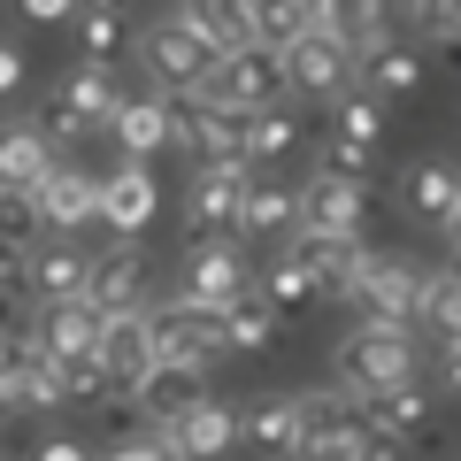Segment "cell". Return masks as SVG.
<instances>
[{"mask_svg": "<svg viewBox=\"0 0 461 461\" xmlns=\"http://www.w3.org/2000/svg\"><path fill=\"white\" fill-rule=\"evenodd\" d=\"M115 100H123V85L108 77V62H77V69H62V77H54L47 108H39V131L54 139V154H62V147L77 154L93 131H108Z\"/></svg>", "mask_w": 461, "mask_h": 461, "instance_id": "1", "label": "cell"}, {"mask_svg": "<svg viewBox=\"0 0 461 461\" xmlns=\"http://www.w3.org/2000/svg\"><path fill=\"white\" fill-rule=\"evenodd\" d=\"M423 377V354H415V330H393V323H354L339 339V384L354 400H377L393 384Z\"/></svg>", "mask_w": 461, "mask_h": 461, "instance_id": "2", "label": "cell"}, {"mask_svg": "<svg viewBox=\"0 0 461 461\" xmlns=\"http://www.w3.org/2000/svg\"><path fill=\"white\" fill-rule=\"evenodd\" d=\"M377 438H369L362 400L330 384V393H300V430H293V461H369Z\"/></svg>", "mask_w": 461, "mask_h": 461, "instance_id": "3", "label": "cell"}, {"mask_svg": "<svg viewBox=\"0 0 461 461\" xmlns=\"http://www.w3.org/2000/svg\"><path fill=\"white\" fill-rule=\"evenodd\" d=\"M215 39L208 32H193L185 16H162V23H147L139 32V69L154 77V93H169V100H185V93H200L208 85V69H215Z\"/></svg>", "mask_w": 461, "mask_h": 461, "instance_id": "4", "label": "cell"}, {"mask_svg": "<svg viewBox=\"0 0 461 461\" xmlns=\"http://www.w3.org/2000/svg\"><path fill=\"white\" fill-rule=\"evenodd\" d=\"M423 277H430V269L400 262V254H369L362 277L346 285V308H362V323L415 330V315H423Z\"/></svg>", "mask_w": 461, "mask_h": 461, "instance_id": "5", "label": "cell"}, {"mask_svg": "<svg viewBox=\"0 0 461 461\" xmlns=\"http://www.w3.org/2000/svg\"><path fill=\"white\" fill-rule=\"evenodd\" d=\"M32 208H39V230L77 239L85 223H100V177L77 162V154H54V169L32 185Z\"/></svg>", "mask_w": 461, "mask_h": 461, "instance_id": "6", "label": "cell"}, {"mask_svg": "<svg viewBox=\"0 0 461 461\" xmlns=\"http://www.w3.org/2000/svg\"><path fill=\"white\" fill-rule=\"evenodd\" d=\"M147 346H154V362H193L208 369L215 354H223V339H215V308H200V300H154L147 308Z\"/></svg>", "mask_w": 461, "mask_h": 461, "instance_id": "7", "label": "cell"}, {"mask_svg": "<svg viewBox=\"0 0 461 461\" xmlns=\"http://www.w3.org/2000/svg\"><path fill=\"white\" fill-rule=\"evenodd\" d=\"M200 100H223V108H269V100H293V93H285L277 47H230V54H215Z\"/></svg>", "mask_w": 461, "mask_h": 461, "instance_id": "8", "label": "cell"}, {"mask_svg": "<svg viewBox=\"0 0 461 461\" xmlns=\"http://www.w3.org/2000/svg\"><path fill=\"white\" fill-rule=\"evenodd\" d=\"M85 300L100 315H147L154 308V269L139 239H115L108 254H93V277H85Z\"/></svg>", "mask_w": 461, "mask_h": 461, "instance_id": "9", "label": "cell"}, {"mask_svg": "<svg viewBox=\"0 0 461 461\" xmlns=\"http://www.w3.org/2000/svg\"><path fill=\"white\" fill-rule=\"evenodd\" d=\"M293 230H339V239H362L369 223V185L362 177H339V169H308V185H293Z\"/></svg>", "mask_w": 461, "mask_h": 461, "instance_id": "10", "label": "cell"}, {"mask_svg": "<svg viewBox=\"0 0 461 461\" xmlns=\"http://www.w3.org/2000/svg\"><path fill=\"white\" fill-rule=\"evenodd\" d=\"M239 193H247V169L239 162H193L185 169V223H193V239H230L239 230Z\"/></svg>", "mask_w": 461, "mask_h": 461, "instance_id": "11", "label": "cell"}, {"mask_svg": "<svg viewBox=\"0 0 461 461\" xmlns=\"http://www.w3.org/2000/svg\"><path fill=\"white\" fill-rule=\"evenodd\" d=\"M277 62H285V93H300V100H339L346 85H354V54L330 32H315V23L277 54Z\"/></svg>", "mask_w": 461, "mask_h": 461, "instance_id": "12", "label": "cell"}, {"mask_svg": "<svg viewBox=\"0 0 461 461\" xmlns=\"http://www.w3.org/2000/svg\"><path fill=\"white\" fill-rule=\"evenodd\" d=\"M362 415H369V438L377 446H430V415H438V393H430L423 377H408V384H393V393H377V400H362Z\"/></svg>", "mask_w": 461, "mask_h": 461, "instance_id": "13", "label": "cell"}, {"mask_svg": "<svg viewBox=\"0 0 461 461\" xmlns=\"http://www.w3.org/2000/svg\"><path fill=\"white\" fill-rule=\"evenodd\" d=\"M85 277H93V254L77 247V239H32L23 247V293L47 308V300H85Z\"/></svg>", "mask_w": 461, "mask_h": 461, "instance_id": "14", "label": "cell"}, {"mask_svg": "<svg viewBox=\"0 0 461 461\" xmlns=\"http://www.w3.org/2000/svg\"><path fill=\"white\" fill-rule=\"evenodd\" d=\"M154 438L169 446L177 461H215L223 446H239V415H230V400L200 393L185 415H169V423H154Z\"/></svg>", "mask_w": 461, "mask_h": 461, "instance_id": "15", "label": "cell"}, {"mask_svg": "<svg viewBox=\"0 0 461 461\" xmlns=\"http://www.w3.org/2000/svg\"><path fill=\"white\" fill-rule=\"evenodd\" d=\"M400 208L415 215L423 230H438L461 215V162H446V154H423V162H408V177H400Z\"/></svg>", "mask_w": 461, "mask_h": 461, "instance_id": "16", "label": "cell"}, {"mask_svg": "<svg viewBox=\"0 0 461 461\" xmlns=\"http://www.w3.org/2000/svg\"><path fill=\"white\" fill-rule=\"evenodd\" d=\"M169 115H177V100L169 93H123L115 100V115H108V139L123 147V162H154V154L169 147Z\"/></svg>", "mask_w": 461, "mask_h": 461, "instance_id": "17", "label": "cell"}, {"mask_svg": "<svg viewBox=\"0 0 461 461\" xmlns=\"http://www.w3.org/2000/svg\"><path fill=\"white\" fill-rule=\"evenodd\" d=\"M154 208H162V185H154L147 162H123L100 177V223L115 230V239H139V230L154 223Z\"/></svg>", "mask_w": 461, "mask_h": 461, "instance_id": "18", "label": "cell"}, {"mask_svg": "<svg viewBox=\"0 0 461 461\" xmlns=\"http://www.w3.org/2000/svg\"><path fill=\"white\" fill-rule=\"evenodd\" d=\"M247 262H239V247L230 239H193L185 247V300H200V308H223V300L247 293Z\"/></svg>", "mask_w": 461, "mask_h": 461, "instance_id": "19", "label": "cell"}, {"mask_svg": "<svg viewBox=\"0 0 461 461\" xmlns=\"http://www.w3.org/2000/svg\"><path fill=\"white\" fill-rule=\"evenodd\" d=\"M285 247H293L300 262L315 269V285H323V300H346V285L362 277V262H369V247H362V239H339V230H293Z\"/></svg>", "mask_w": 461, "mask_h": 461, "instance_id": "20", "label": "cell"}, {"mask_svg": "<svg viewBox=\"0 0 461 461\" xmlns=\"http://www.w3.org/2000/svg\"><path fill=\"white\" fill-rule=\"evenodd\" d=\"M32 339L47 346L54 362H85V354L100 346V308L93 300H47L39 323H32Z\"/></svg>", "mask_w": 461, "mask_h": 461, "instance_id": "21", "label": "cell"}, {"mask_svg": "<svg viewBox=\"0 0 461 461\" xmlns=\"http://www.w3.org/2000/svg\"><path fill=\"white\" fill-rule=\"evenodd\" d=\"M293 223H300L293 185H277L269 169H262V177L247 169V193H239V230H230V239H293Z\"/></svg>", "mask_w": 461, "mask_h": 461, "instance_id": "22", "label": "cell"}, {"mask_svg": "<svg viewBox=\"0 0 461 461\" xmlns=\"http://www.w3.org/2000/svg\"><path fill=\"white\" fill-rule=\"evenodd\" d=\"M47 169H54V139L39 131V115L0 123V193H32Z\"/></svg>", "mask_w": 461, "mask_h": 461, "instance_id": "23", "label": "cell"}, {"mask_svg": "<svg viewBox=\"0 0 461 461\" xmlns=\"http://www.w3.org/2000/svg\"><path fill=\"white\" fill-rule=\"evenodd\" d=\"M354 77L369 85V100H408L415 85L430 77V62H423V47H408V39H384V47H369L362 62H354Z\"/></svg>", "mask_w": 461, "mask_h": 461, "instance_id": "24", "label": "cell"}, {"mask_svg": "<svg viewBox=\"0 0 461 461\" xmlns=\"http://www.w3.org/2000/svg\"><path fill=\"white\" fill-rule=\"evenodd\" d=\"M200 393H208V369H193V362H154L147 377H139L131 408L147 415V423H169V415H185Z\"/></svg>", "mask_w": 461, "mask_h": 461, "instance_id": "25", "label": "cell"}, {"mask_svg": "<svg viewBox=\"0 0 461 461\" xmlns=\"http://www.w3.org/2000/svg\"><path fill=\"white\" fill-rule=\"evenodd\" d=\"M239 415V446H254V454H293V430H300V393H262L247 400Z\"/></svg>", "mask_w": 461, "mask_h": 461, "instance_id": "26", "label": "cell"}, {"mask_svg": "<svg viewBox=\"0 0 461 461\" xmlns=\"http://www.w3.org/2000/svg\"><path fill=\"white\" fill-rule=\"evenodd\" d=\"M277 323L285 315L269 308L262 293H239V300H223V308H215V339H223V354H269V339H277Z\"/></svg>", "mask_w": 461, "mask_h": 461, "instance_id": "27", "label": "cell"}, {"mask_svg": "<svg viewBox=\"0 0 461 461\" xmlns=\"http://www.w3.org/2000/svg\"><path fill=\"white\" fill-rule=\"evenodd\" d=\"M254 293H262L277 315H308V308H323V285H315V269L300 262L293 247L269 254V269H262V285H254Z\"/></svg>", "mask_w": 461, "mask_h": 461, "instance_id": "28", "label": "cell"}, {"mask_svg": "<svg viewBox=\"0 0 461 461\" xmlns=\"http://www.w3.org/2000/svg\"><path fill=\"white\" fill-rule=\"evenodd\" d=\"M77 47L85 62H115L131 47V0H77Z\"/></svg>", "mask_w": 461, "mask_h": 461, "instance_id": "29", "label": "cell"}, {"mask_svg": "<svg viewBox=\"0 0 461 461\" xmlns=\"http://www.w3.org/2000/svg\"><path fill=\"white\" fill-rule=\"evenodd\" d=\"M177 16L193 32H208L215 47H254V0H177Z\"/></svg>", "mask_w": 461, "mask_h": 461, "instance_id": "30", "label": "cell"}, {"mask_svg": "<svg viewBox=\"0 0 461 461\" xmlns=\"http://www.w3.org/2000/svg\"><path fill=\"white\" fill-rule=\"evenodd\" d=\"M293 147H300V115L285 108V100L254 108V123H247V162H254V169H269V162H285Z\"/></svg>", "mask_w": 461, "mask_h": 461, "instance_id": "31", "label": "cell"}, {"mask_svg": "<svg viewBox=\"0 0 461 461\" xmlns=\"http://www.w3.org/2000/svg\"><path fill=\"white\" fill-rule=\"evenodd\" d=\"M415 323L438 339V354H446V346H461V285L446 277V269H430V277H423V315H415Z\"/></svg>", "mask_w": 461, "mask_h": 461, "instance_id": "32", "label": "cell"}, {"mask_svg": "<svg viewBox=\"0 0 461 461\" xmlns=\"http://www.w3.org/2000/svg\"><path fill=\"white\" fill-rule=\"evenodd\" d=\"M315 23V0H254V47H293L300 32Z\"/></svg>", "mask_w": 461, "mask_h": 461, "instance_id": "33", "label": "cell"}, {"mask_svg": "<svg viewBox=\"0 0 461 461\" xmlns=\"http://www.w3.org/2000/svg\"><path fill=\"white\" fill-rule=\"evenodd\" d=\"M330 139L377 147V139H384V100H369V93H339V123H330Z\"/></svg>", "mask_w": 461, "mask_h": 461, "instance_id": "34", "label": "cell"}, {"mask_svg": "<svg viewBox=\"0 0 461 461\" xmlns=\"http://www.w3.org/2000/svg\"><path fill=\"white\" fill-rule=\"evenodd\" d=\"M393 16H408L423 39H461V0H393Z\"/></svg>", "mask_w": 461, "mask_h": 461, "instance_id": "35", "label": "cell"}, {"mask_svg": "<svg viewBox=\"0 0 461 461\" xmlns=\"http://www.w3.org/2000/svg\"><path fill=\"white\" fill-rule=\"evenodd\" d=\"M0 239H16V247L47 239V230H39V208H32V193H0Z\"/></svg>", "mask_w": 461, "mask_h": 461, "instance_id": "36", "label": "cell"}, {"mask_svg": "<svg viewBox=\"0 0 461 461\" xmlns=\"http://www.w3.org/2000/svg\"><path fill=\"white\" fill-rule=\"evenodd\" d=\"M323 169H339V177H362V185H369V147H354V139H323Z\"/></svg>", "mask_w": 461, "mask_h": 461, "instance_id": "37", "label": "cell"}, {"mask_svg": "<svg viewBox=\"0 0 461 461\" xmlns=\"http://www.w3.org/2000/svg\"><path fill=\"white\" fill-rule=\"evenodd\" d=\"M108 461H177V454H169L154 430H139V438H115V446H108Z\"/></svg>", "mask_w": 461, "mask_h": 461, "instance_id": "38", "label": "cell"}, {"mask_svg": "<svg viewBox=\"0 0 461 461\" xmlns=\"http://www.w3.org/2000/svg\"><path fill=\"white\" fill-rule=\"evenodd\" d=\"M0 293H23V247L0 239Z\"/></svg>", "mask_w": 461, "mask_h": 461, "instance_id": "39", "label": "cell"}, {"mask_svg": "<svg viewBox=\"0 0 461 461\" xmlns=\"http://www.w3.org/2000/svg\"><path fill=\"white\" fill-rule=\"evenodd\" d=\"M32 23H62V16H77V0H16Z\"/></svg>", "mask_w": 461, "mask_h": 461, "instance_id": "40", "label": "cell"}, {"mask_svg": "<svg viewBox=\"0 0 461 461\" xmlns=\"http://www.w3.org/2000/svg\"><path fill=\"white\" fill-rule=\"evenodd\" d=\"M23 85V47H0V100Z\"/></svg>", "mask_w": 461, "mask_h": 461, "instance_id": "41", "label": "cell"}, {"mask_svg": "<svg viewBox=\"0 0 461 461\" xmlns=\"http://www.w3.org/2000/svg\"><path fill=\"white\" fill-rule=\"evenodd\" d=\"M32 461H93V454H85L77 438H47V446H39V454H32Z\"/></svg>", "mask_w": 461, "mask_h": 461, "instance_id": "42", "label": "cell"}, {"mask_svg": "<svg viewBox=\"0 0 461 461\" xmlns=\"http://www.w3.org/2000/svg\"><path fill=\"white\" fill-rule=\"evenodd\" d=\"M446 277L461 285V247H454V239H446Z\"/></svg>", "mask_w": 461, "mask_h": 461, "instance_id": "43", "label": "cell"}, {"mask_svg": "<svg viewBox=\"0 0 461 461\" xmlns=\"http://www.w3.org/2000/svg\"><path fill=\"white\" fill-rule=\"evenodd\" d=\"M446 239H454V247H461V215H454V223H446Z\"/></svg>", "mask_w": 461, "mask_h": 461, "instance_id": "44", "label": "cell"}, {"mask_svg": "<svg viewBox=\"0 0 461 461\" xmlns=\"http://www.w3.org/2000/svg\"><path fill=\"white\" fill-rule=\"evenodd\" d=\"M8 339H16V330H0V354H8Z\"/></svg>", "mask_w": 461, "mask_h": 461, "instance_id": "45", "label": "cell"}, {"mask_svg": "<svg viewBox=\"0 0 461 461\" xmlns=\"http://www.w3.org/2000/svg\"><path fill=\"white\" fill-rule=\"evenodd\" d=\"M454 461H461V438H454Z\"/></svg>", "mask_w": 461, "mask_h": 461, "instance_id": "46", "label": "cell"}, {"mask_svg": "<svg viewBox=\"0 0 461 461\" xmlns=\"http://www.w3.org/2000/svg\"><path fill=\"white\" fill-rule=\"evenodd\" d=\"M0 461H8V454H0Z\"/></svg>", "mask_w": 461, "mask_h": 461, "instance_id": "47", "label": "cell"}]
</instances>
